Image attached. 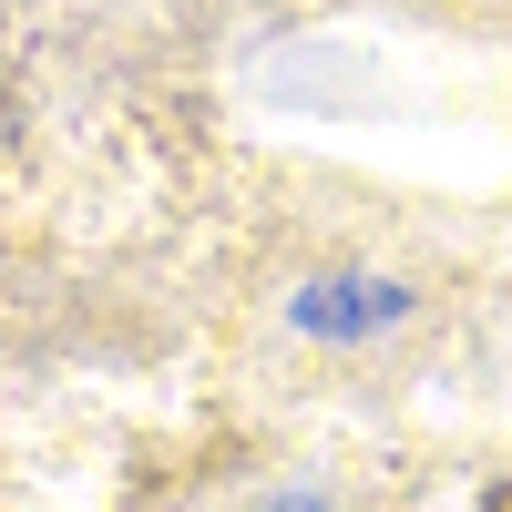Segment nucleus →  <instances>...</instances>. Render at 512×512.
<instances>
[{"instance_id": "obj_1", "label": "nucleus", "mask_w": 512, "mask_h": 512, "mask_svg": "<svg viewBox=\"0 0 512 512\" xmlns=\"http://www.w3.org/2000/svg\"><path fill=\"white\" fill-rule=\"evenodd\" d=\"M287 318L308 338H359V328H400L410 318V287H379V277H328V287H297Z\"/></svg>"}, {"instance_id": "obj_2", "label": "nucleus", "mask_w": 512, "mask_h": 512, "mask_svg": "<svg viewBox=\"0 0 512 512\" xmlns=\"http://www.w3.org/2000/svg\"><path fill=\"white\" fill-rule=\"evenodd\" d=\"M482 512H512V482H502V492H482Z\"/></svg>"}, {"instance_id": "obj_3", "label": "nucleus", "mask_w": 512, "mask_h": 512, "mask_svg": "<svg viewBox=\"0 0 512 512\" xmlns=\"http://www.w3.org/2000/svg\"><path fill=\"white\" fill-rule=\"evenodd\" d=\"M277 512H318V502H308V492H297V502H277Z\"/></svg>"}]
</instances>
